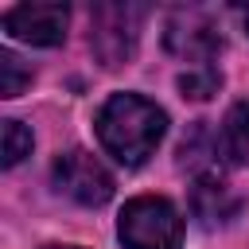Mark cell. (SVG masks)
Wrapping results in <instances>:
<instances>
[{"label": "cell", "instance_id": "1", "mask_svg": "<svg viewBox=\"0 0 249 249\" xmlns=\"http://www.w3.org/2000/svg\"><path fill=\"white\" fill-rule=\"evenodd\" d=\"M163 132H167L163 109L140 93H113L97 113V140L124 167H140L160 148Z\"/></svg>", "mask_w": 249, "mask_h": 249}, {"label": "cell", "instance_id": "2", "mask_svg": "<svg viewBox=\"0 0 249 249\" xmlns=\"http://www.w3.org/2000/svg\"><path fill=\"white\" fill-rule=\"evenodd\" d=\"M117 233L124 249H183V218L167 198L156 195L124 202Z\"/></svg>", "mask_w": 249, "mask_h": 249}, {"label": "cell", "instance_id": "3", "mask_svg": "<svg viewBox=\"0 0 249 249\" xmlns=\"http://www.w3.org/2000/svg\"><path fill=\"white\" fill-rule=\"evenodd\" d=\"M140 19H144V8H136V4H101V8H93L89 47L101 58V66L117 70V66H124L132 58L136 35H140Z\"/></svg>", "mask_w": 249, "mask_h": 249}, {"label": "cell", "instance_id": "4", "mask_svg": "<svg viewBox=\"0 0 249 249\" xmlns=\"http://www.w3.org/2000/svg\"><path fill=\"white\" fill-rule=\"evenodd\" d=\"M54 187L66 198L82 202V206H101V202L113 198V175L105 171V163L97 156H89L82 148L58 156V163H54Z\"/></svg>", "mask_w": 249, "mask_h": 249}, {"label": "cell", "instance_id": "5", "mask_svg": "<svg viewBox=\"0 0 249 249\" xmlns=\"http://www.w3.org/2000/svg\"><path fill=\"white\" fill-rule=\"evenodd\" d=\"M66 4H16L4 12V31L31 47H54L66 39Z\"/></svg>", "mask_w": 249, "mask_h": 249}, {"label": "cell", "instance_id": "6", "mask_svg": "<svg viewBox=\"0 0 249 249\" xmlns=\"http://www.w3.org/2000/svg\"><path fill=\"white\" fill-rule=\"evenodd\" d=\"M163 43L175 58L183 62H195V66H210V58L218 54L222 47V35L214 31V23L202 16V12H179L167 19V31H163Z\"/></svg>", "mask_w": 249, "mask_h": 249}, {"label": "cell", "instance_id": "7", "mask_svg": "<svg viewBox=\"0 0 249 249\" xmlns=\"http://www.w3.org/2000/svg\"><path fill=\"white\" fill-rule=\"evenodd\" d=\"M191 210L202 226H226L237 210H241V198L233 195L230 183L214 179V175H202L191 191Z\"/></svg>", "mask_w": 249, "mask_h": 249}, {"label": "cell", "instance_id": "8", "mask_svg": "<svg viewBox=\"0 0 249 249\" xmlns=\"http://www.w3.org/2000/svg\"><path fill=\"white\" fill-rule=\"evenodd\" d=\"M218 148H222V156H226V160H233V163H245V167H249V97H245V101H237V105L226 113L222 132H218Z\"/></svg>", "mask_w": 249, "mask_h": 249}, {"label": "cell", "instance_id": "9", "mask_svg": "<svg viewBox=\"0 0 249 249\" xmlns=\"http://www.w3.org/2000/svg\"><path fill=\"white\" fill-rule=\"evenodd\" d=\"M218 86H222V74L214 66H191L187 74H179L183 97H195V101H206L210 93H218Z\"/></svg>", "mask_w": 249, "mask_h": 249}, {"label": "cell", "instance_id": "10", "mask_svg": "<svg viewBox=\"0 0 249 249\" xmlns=\"http://www.w3.org/2000/svg\"><path fill=\"white\" fill-rule=\"evenodd\" d=\"M27 82H31V70L12 51H0V97H19Z\"/></svg>", "mask_w": 249, "mask_h": 249}, {"label": "cell", "instance_id": "11", "mask_svg": "<svg viewBox=\"0 0 249 249\" xmlns=\"http://www.w3.org/2000/svg\"><path fill=\"white\" fill-rule=\"evenodd\" d=\"M31 152V132L19 121H4V167H16Z\"/></svg>", "mask_w": 249, "mask_h": 249}, {"label": "cell", "instance_id": "12", "mask_svg": "<svg viewBox=\"0 0 249 249\" xmlns=\"http://www.w3.org/2000/svg\"><path fill=\"white\" fill-rule=\"evenodd\" d=\"M47 249H78V245H47Z\"/></svg>", "mask_w": 249, "mask_h": 249}, {"label": "cell", "instance_id": "13", "mask_svg": "<svg viewBox=\"0 0 249 249\" xmlns=\"http://www.w3.org/2000/svg\"><path fill=\"white\" fill-rule=\"evenodd\" d=\"M245 31H249V8H245Z\"/></svg>", "mask_w": 249, "mask_h": 249}]
</instances>
